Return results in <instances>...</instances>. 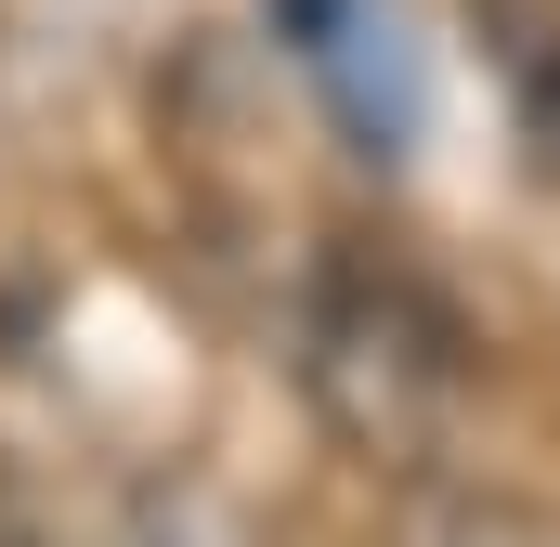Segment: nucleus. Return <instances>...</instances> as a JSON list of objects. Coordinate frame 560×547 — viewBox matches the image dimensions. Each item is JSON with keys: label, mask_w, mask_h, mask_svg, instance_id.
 I'll list each match as a JSON object with an SVG mask.
<instances>
[{"label": "nucleus", "mask_w": 560, "mask_h": 547, "mask_svg": "<svg viewBox=\"0 0 560 547\" xmlns=\"http://www.w3.org/2000/svg\"><path fill=\"white\" fill-rule=\"evenodd\" d=\"M287 13L313 26L300 53H313V79L352 105V131H365V143H405L418 92H405V53H392V13H378V0H287Z\"/></svg>", "instance_id": "f257e3e1"}]
</instances>
